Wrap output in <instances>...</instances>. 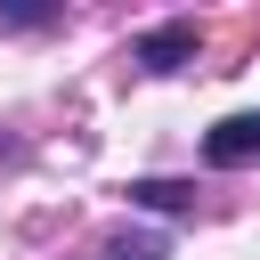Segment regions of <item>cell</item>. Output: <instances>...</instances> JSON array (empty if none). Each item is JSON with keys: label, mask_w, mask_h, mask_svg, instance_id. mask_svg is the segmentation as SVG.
Returning a JSON list of instances; mask_svg holds the SVG:
<instances>
[{"label": "cell", "mask_w": 260, "mask_h": 260, "mask_svg": "<svg viewBox=\"0 0 260 260\" xmlns=\"http://www.w3.org/2000/svg\"><path fill=\"white\" fill-rule=\"evenodd\" d=\"M106 260H162V236H114Z\"/></svg>", "instance_id": "4"}, {"label": "cell", "mask_w": 260, "mask_h": 260, "mask_svg": "<svg viewBox=\"0 0 260 260\" xmlns=\"http://www.w3.org/2000/svg\"><path fill=\"white\" fill-rule=\"evenodd\" d=\"M203 162H219V171H244V162H260V114H228V122L203 138Z\"/></svg>", "instance_id": "1"}, {"label": "cell", "mask_w": 260, "mask_h": 260, "mask_svg": "<svg viewBox=\"0 0 260 260\" xmlns=\"http://www.w3.org/2000/svg\"><path fill=\"white\" fill-rule=\"evenodd\" d=\"M130 203H146V211H187V203H195V187H179V179H138V187H130Z\"/></svg>", "instance_id": "3"}, {"label": "cell", "mask_w": 260, "mask_h": 260, "mask_svg": "<svg viewBox=\"0 0 260 260\" xmlns=\"http://www.w3.org/2000/svg\"><path fill=\"white\" fill-rule=\"evenodd\" d=\"M195 49H203V32L195 24H154V32H138V65H154V73H171V65H195Z\"/></svg>", "instance_id": "2"}]
</instances>
